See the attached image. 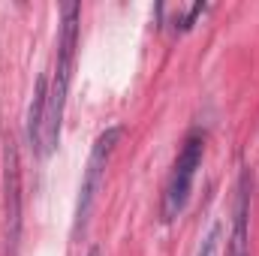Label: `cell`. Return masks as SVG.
Returning <instances> with one entry per match:
<instances>
[{
    "mask_svg": "<svg viewBox=\"0 0 259 256\" xmlns=\"http://www.w3.org/2000/svg\"><path fill=\"white\" fill-rule=\"evenodd\" d=\"M124 130L121 127H109L103 130L91 148V157H88V166H84V175H81V184H78V199H75V217H72V238H78V232L84 229L88 217H91V208H94V199L103 187V178H106V166L121 142Z\"/></svg>",
    "mask_w": 259,
    "mask_h": 256,
    "instance_id": "2",
    "label": "cell"
},
{
    "mask_svg": "<svg viewBox=\"0 0 259 256\" xmlns=\"http://www.w3.org/2000/svg\"><path fill=\"white\" fill-rule=\"evenodd\" d=\"M88 256H103V253H100V247H94V250H91Z\"/></svg>",
    "mask_w": 259,
    "mask_h": 256,
    "instance_id": "8",
    "label": "cell"
},
{
    "mask_svg": "<svg viewBox=\"0 0 259 256\" xmlns=\"http://www.w3.org/2000/svg\"><path fill=\"white\" fill-rule=\"evenodd\" d=\"M247 220H250V175L241 172L238 190H235V220H232V235H229V244H226V256H250Z\"/></svg>",
    "mask_w": 259,
    "mask_h": 256,
    "instance_id": "5",
    "label": "cell"
},
{
    "mask_svg": "<svg viewBox=\"0 0 259 256\" xmlns=\"http://www.w3.org/2000/svg\"><path fill=\"white\" fill-rule=\"evenodd\" d=\"M220 241H223V226H220V223H214V226L208 229V235L202 238L199 253H196V256H220Z\"/></svg>",
    "mask_w": 259,
    "mask_h": 256,
    "instance_id": "7",
    "label": "cell"
},
{
    "mask_svg": "<svg viewBox=\"0 0 259 256\" xmlns=\"http://www.w3.org/2000/svg\"><path fill=\"white\" fill-rule=\"evenodd\" d=\"M3 181H6V235H9V244L15 247L18 232H21V172H18V151H15L12 139L6 142Z\"/></svg>",
    "mask_w": 259,
    "mask_h": 256,
    "instance_id": "4",
    "label": "cell"
},
{
    "mask_svg": "<svg viewBox=\"0 0 259 256\" xmlns=\"http://www.w3.org/2000/svg\"><path fill=\"white\" fill-rule=\"evenodd\" d=\"M202 154H205V139L199 133H190L184 139V148L178 151V160L172 166L169 184H166V193H163V220L166 223L181 217V211L190 199V190H193L196 169L202 166Z\"/></svg>",
    "mask_w": 259,
    "mask_h": 256,
    "instance_id": "3",
    "label": "cell"
},
{
    "mask_svg": "<svg viewBox=\"0 0 259 256\" xmlns=\"http://www.w3.org/2000/svg\"><path fill=\"white\" fill-rule=\"evenodd\" d=\"M64 18H61V33H58V58H55V72L49 81V103H46V124H42V148L39 157H49L58 142H61V127H64V109L66 94L72 81V61H75V46H78V3H64Z\"/></svg>",
    "mask_w": 259,
    "mask_h": 256,
    "instance_id": "1",
    "label": "cell"
},
{
    "mask_svg": "<svg viewBox=\"0 0 259 256\" xmlns=\"http://www.w3.org/2000/svg\"><path fill=\"white\" fill-rule=\"evenodd\" d=\"M46 103H49V78L42 75L33 88V100H30V109H27V139H30V148L39 154L42 148V124H46Z\"/></svg>",
    "mask_w": 259,
    "mask_h": 256,
    "instance_id": "6",
    "label": "cell"
}]
</instances>
